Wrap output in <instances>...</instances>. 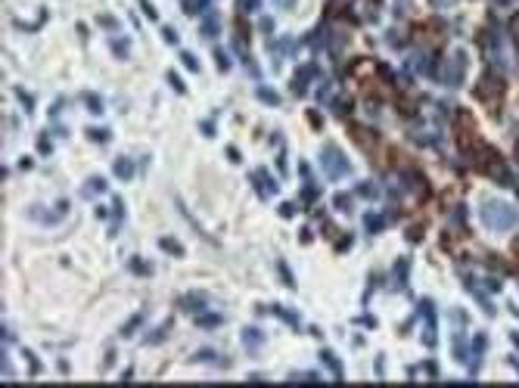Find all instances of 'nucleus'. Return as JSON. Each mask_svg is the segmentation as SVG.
Returning <instances> with one entry per match:
<instances>
[{
    "mask_svg": "<svg viewBox=\"0 0 519 388\" xmlns=\"http://www.w3.org/2000/svg\"><path fill=\"white\" fill-rule=\"evenodd\" d=\"M243 342L249 345V348H252V345H255V348H258V345L265 342V335H261L258 330H246V332H243Z\"/></svg>",
    "mask_w": 519,
    "mask_h": 388,
    "instance_id": "obj_8",
    "label": "nucleus"
},
{
    "mask_svg": "<svg viewBox=\"0 0 519 388\" xmlns=\"http://www.w3.org/2000/svg\"><path fill=\"white\" fill-rule=\"evenodd\" d=\"M348 134H352V140H358L364 150H373V143H377V134L367 131L364 125H352V131H348Z\"/></svg>",
    "mask_w": 519,
    "mask_h": 388,
    "instance_id": "obj_5",
    "label": "nucleus"
},
{
    "mask_svg": "<svg viewBox=\"0 0 519 388\" xmlns=\"http://www.w3.org/2000/svg\"><path fill=\"white\" fill-rule=\"evenodd\" d=\"M258 97H261V100H265V103H268V106H280V97H277V93H274V90H268V88H258Z\"/></svg>",
    "mask_w": 519,
    "mask_h": 388,
    "instance_id": "obj_9",
    "label": "nucleus"
},
{
    "mask_svg": "<svg viewBox=\"0 0 519 388\" xmlns=\"http://www.w3.org/2000/svg\"><path fill=\"white\" fill-rule=\"evenodd\" d=\"M162 248H168V255H181V252H184V248L177 246L174 239H162Z\"/></svg>",
    "mask_w": 519,
    "mask_h": 388,
    "instance_id": "obj_10",
    "label": "nucleus"
},
{
    "mask_svg": "<svg viewBox=\"0 0 519 388\" xmlns=\"http://www.w3.org/2000/svg\"><path fill=\"white\" fill-rule=\"evenodd\" d=\"M252 180H255V184H258V189H261V193H265V196H271V193H274V180L268 177V171H255V174H252Z\"/></svg>",
    "mask_w": 519,
    "mask_h": 388,
    "instance_id": "obj_6",
    "label": "nucleus"
},
{
    "mask_svg": "<svg viewBox=\"0 0 519 388\" xmlns=\"http://www.w3.org/2000/svg\"><path fill=\"white\" fill-rule=\"evenodd\" d=\"M510 339H513V345H519V332H513V335H510Z\"/></svg>",
    "mask_w": 519,
    "mask_h": 388,
    "instance_id": "obj_16",
    "label": "nucleus"
},
{
    "mask_svg": "<svg viewBox=\"0 0 519 388\" xmlns=\"http://www.w3.org/2000/svg\"><path fill=\"white\" fill-rule=\"evenodd\" d=\"M277 6H283V10H293L295 0H277Z\"/></svg>",
    "mask_w": 519,
    "mask_h": 388,
    "instance_id": "obj_15",
    "label": "nucleus"
},
{
    "mask_svg": "<svg viewBox=\"0 0 519 388\" xmlns=\"http://www.w3.org/2000/svg\"><path fill=\"white\" fill-rule=\"evenodd\" d=\"M181 56H184V63H187V65H190V68H199V65H196V59H193L190 53H181Z\"/></svg>",
    "mask_w": 519,
    "mask_h": 388,
    "instance_id": "obj_14",
    "label": "nucleus"
},
{
    "mask_svg": "<svg viewBox=\"0 0 519 388\" xmlns=\"http://www.w3.org/2000/svg\"><path fill=\"white\" fill-rule=\"evenodd\" d=\"M320 165H323V171H327L330 180H342V177L352 174V162L345 159V152L339 150V146H323Z\"/></svg>",
    "mask_w": 519,
    "mask_h": 388,
    "instance_id": "obj_2",
    "label": "nucleus"
},
{
    "mask_svg": "<svg viewBox=\"0 0 519 388\" xmlns=\"http://www.w3.org/2000/svg\"><path fill=\"white\" fill-rule=\"evenodd\" d=\"M500 93H504V81H500L498 75H485L479 84H476V97L485 100L488 106H495V103L500 100Z\"/></svg>",
    "mask_w": 519,
    "mask_h": 388,
    "instance_id": "obj_4",
    "label": "nucleus"
},
{
    "mask_svg": "<svg viewBox=\"0 0 519 388\" xmlns=\"http://www.w3.org/2000/svg\"><path fill=\"white\" fill-rule=\"evenodd\" d=\"M479 221H482L491 233H507V230H516V227H519V211H516L510 202L485 199V202L479 205Z\"/></svg>",
    "mask_w": 519,
    "mask_h": 388,
    "instance_id": "obj_1",
    "label": "nucleus"
},
{
    "mask_svg": "<svg viewBox=\"0 0 519 388\" xmlns=\"http://www.w3.org/2000/svg\"><path fill=\"white\" fill-rule=\"evenodd\" d=\"M243 10H258V0H240Z\"/></svg>",
    "mask_w": 519,
    "mask_h": 388,
    "instance_id": "obj_12",
    "label": "nucleus"
},
{
    "mask_svg": "<svg viewBox=\"0 0 519 388\" xmlns=\"http://www.w3.org/2000/svg\"><path fill=\"white\" fill-rule=\"evenodd\" d=\"M336 209L339 211H348V196H336Z\"/></svg>",
    "mask_w": 519,
    "mask_h": 388,
    "instance_id": "obj_11",
    "label": "nucleus"
},
{
    "mask_svg": "<svg viewBox=\"0 0 519 388\" xmlns=\"http://www.w3.org/2000/svg\"><path fill=\"white\" fill-rule=\"evenodd\" d=\"M463 72H466V53L463 50H454V56L448 59L445 72H441V81H445L448 88H457V84L463 81Z\"/></svg>",
    "mask_w": 519,
    "mask_h": 388,
    "instance_id": "obj_3",
    "label": "nucleus"
},
{
    "mask_svg": "<svg viewBox=\"0 0 519 388\" xmlns=\"http://www.w3.org/2000/svg\"><path fill=\"white\" fill-rule=\"evenodd\" d=\"M115 174L122 177V180H131V174H134L131 162H127V159H118V162H115Z\"/></svg>",
    "mask_w": 519,
    "mask_h": 388,
    "instance_id": "obj_7",
    "label": "nucleus"
},
{
    "mask_svg": "<svg viewBox=\"0 0 519 388\" xmlns=\"http://www.w3.org/2000/svg\"><path fill=\"white\" fill-rule=\"evenodd\" d=\"M215 59H218V65H221V68H227V56H224V50H215Z\"/></svg>",
    "mask_w": 519,
    "mask_h": 388,
    "instance_id": "obj_13",
    "label": "nucleus"
}]
</instances>
